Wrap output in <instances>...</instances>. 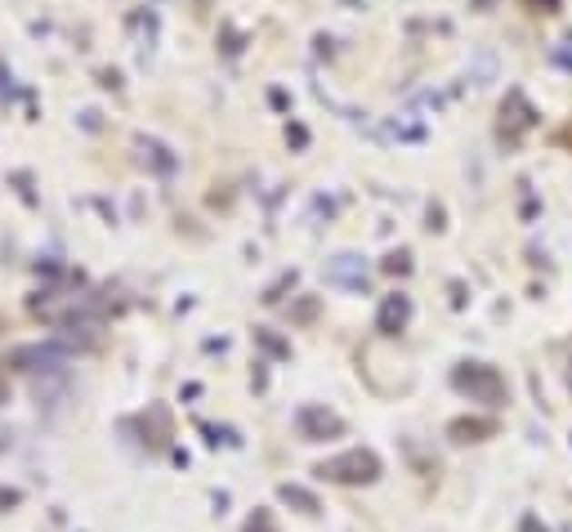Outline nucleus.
<instances>
[{
  "mask_svg": "<svg viewBox=\"0 0 572 532\" xmlns=\"http://www.w3.org/2000/svg\"><path fill=\"white\" fill-rule=\"evenodd\" d=\"M296 429H300L305 443H326V438H340V434H345V421H340L331 407H322V403H305V407L296 412Z\"/></svg>",
  "mask_w": 572,
  "mask_h": 532,
  "instance_id": "20e7f679",
  "label": "nucleus"
},
{
  "mask_svg": "<svg viewBox=\"0 0 572 532\" xmlns=\"http://www.w3.org/2000/svg\"><path fill=\"white\" fill-rule=\"evenodd\" d=\"M568 389H572V363H568Z\"/></svg>",
  "mask_w": 572,
  "mask_h": 532,
  "instance_id": "b1692460",
  "label": "nucleus"
},
{
  "mask_svg": "<svg viewBox=\"0 0 572 532\" xmlns=\"http://www.w3.org/2000/svg\"><path fill=\"white\" fill-rule=\"evenodd\" d=\"M519 532H550V528H546V524H541L537 515H523V519H519Z\"/></svg>",
  "mask_w": 572,
  "mask_h": 532,
  "instance_id": "a211bd4d",
  "label": "nucleus"
},
{
  "mask_svg": "<svg viewBox=\"0 0 572 532\" xmlns=\"http://www.w3.org/2000/svg\"><path fill=\"white\" fill-rule=\"evenodd\" d=\"M407 322H412V296H403V291H394V296H385L380 300V309H376V331L380 336H403L407 331Z\"/></svg>",
  "mask_w": 572,
  "mask_h": 532,
  "instance_id": "39448f33",
  "label": "nucleus"
},
{
  "mask_svg": "<svg viewBox=\"0 0 572 532\" xmlns=\"http://www.w3.org/2000/svg\"><path fill=\"white\" fill-rule=\"evenodd\" d=\"M541 116H537V107L527 104V95H523L519 85L515 90H506V99H501V116H497V139L506 144V148H519L523 135L537 125Z\"/></svg>",
  "mask_w": 572,
  "mask_h": 532,
  "instance_id": "7ed1b4c3",
  "label": "nucleus"
},
{
  "mask_svg": "<svg viewBox=\"0 0 572 532\" xmlns=\"http://www.w3.org/2000/svg\"><path fill=\"white\" fill-rule=\"evenodd\" d=\"M135 148L144 153V161H153L156 175H170V170L179 166V161L170 157V148H166V144H156V139H144V135H139V139H135Z\"/></svg>",
  "mask_w": 572,
  "mask_h": 532,
  "instance_id": "9d476101",
  "label": "nucleus"
},
{
  "mask_svg": "<svg viewBox=\"0 0 572 532\" xmlns=\"http://www.w3.org/2000/svg\"><path fill=\"white\" fill-rule=\"evenodd\" d=\"M313 318H317V300L309 296V300H300V305H296V322H313Z\"/></svg>",
  "mask_w": 572,
  "mask_h": 532,
  "instance_id": "dca6fc26",
  "label": "nucleus"
},
{
  "mask_svg": "<svg viewBox=\"0 0 572 532\" xmlns=\"http://www.w3.org/2000/svg\"><path fill=\"white\" fill-rule=\"evenodd\" d=\"M286 139H291L296 148H305V144H309V130H305V125H286Z\"/></svg>",
  "mask_w": 572,
  "mask_h": 532,
  "instance_id": "f3484780",
  "label": "nucleus"
},
{
  "mask_svg": "<svg viewBox=\"0 0 572 532\" xmlns=\"http://www.w3.org/2000/svg\"><path fill=\"white\" fill-rule=\"evenodd\" d=\"M452 389L461 398H469V403H483V407H501L510 398L506 376L497 372L492 363H457L452 367Z\"/></svg>",
  "mask_w": 572,
  "mask_h": 532,
  "instance_id": "f03ea898",
  "label": "nucleus"
},
{
  "mask_svg": "<svg viewBox=\"0 0 572 532\" xmlns=\"http://www.w3.org/2000/svg\"><path fill=\"white\" fill-rule=\"evenodd\" d=\"M242 532H277V519H273V510L256 506V510H251V519L242 524Z\"/></svg>",
  "mask_w": 572,
  "mask_h": 532,
  "instance_id": "ddd939ff",
  "label": "nucleus"
},
{
  "mask_svg": "<svg viewBox=\"0 0 572 532\" xmlns=\"http://www.w3.org/2000/svg\"><path fill=\"white\" fill-rule=\"evenodd\" d=\"M296 277H300V273H296V268H286V273H282V277L264 291V300H268V305H277V300H282V291H291V286H296Z\"/></svg>",
  "mask_w": 572,
  "mask_h": 532,
  "instance_id": "4468645a",
  "label": "nucleus"
},
{
  "mask_svg": "<svg viewBox=\"0 0 572 532\" xmlns=\"http://www.w3.org/2000/svg\"><path fill=\"white\" fill-rule=\"evenodd\" d=\"M9 403V380H5V367H0V407Z\"/></svg>",
  "mask_w": 572,
  "mask_h": 532,
  "instance_id": "4be33fe9",
  "label": "nucleus"
},
{
  "mask_svg": "<svg viewBox=\"0 0 572 532\" xmlns=\"http://www.w3.org/2000/svg\"><path fill=\"white\" fill-rule=\"evenodd\" d=\"M256 345H260L264 354H273V358H291V345L282 336H273L268 326H256Z\"/></svg>",
  "mask_w": 572,
  "mask_h": 532,
  "instance_id": "9b49d317",
  "label": "nucleus"
},
{
  "mask_svg": "<svg viewBox=\"0 0 572 532\" xmlns=\"http://www.w3.org/2000/svg\"><path fill=\"white\" fill-rule=\"evenodd\" d=\"M326 282L331 286H345V291H354V296H366V265L363 256H336L331 265H326Z\"/></svg>",
  "mask_w": 572,
  "mask_h": 532,
  "instance_id": "423d86ee",
  "label": "nucleus"
},
{
  "mask_svg": "<svg viewBox=\"0 0 572 532\" xmlns=\"http://www.w3.org/2000/svg\"><path fill=\"white\" fill-rule=\"evenodd\" d=\"M469 5H474V9H492L497 0H469Z\"/></svg>",
  "mask_w": 572,
  "mask_h": 532,
  "instance_id": "5701e85b",
  "label": "nucleus"
},
{
  "mask_svg": "<svg viewBox=\"0 0 572 532\" xmlns=\"http://www.w3.org/2000/svg\"><path fill=\"white\" fill-rule=\"evenodd\" d=\"M14 506H23V492L18 487H0V515L14 510Z\"/></svg>",
  "mask_w": 572,
  "mask_h": 532,
  "instance_id": "2eb2a0df",
  "label": "nucleus"
},
{
  "mask_svg": "<svg viewBox=\"0 0 572 532\" xmlns=\"http://www.w3.org/2000/svg\"><path fill=\"white\" fill-rule=\"evenodd\" d=\"M63 363H67V354L54 349V345H23V349H14V367L18 372H58Z\"/></svg>",
  "mask_w": 572,
  "mask_h": 532,
  "instance_id": "0eeeda50",
  "label": "nucleus"
},
{
  "mask_svg": "<svg viewBox=\"0 0 572 532\" xmlns=\"http://www.w3.org/2000/svg\"><path fill=\"white\" fill-rule=\"evenodd\" d=\"M277 497H282V506H291V510H300V515H322V501L313 497L309 487H300V483H282Z\"/></svg>",
  "mask_w": 572,
  "mask_h": 532,
  "instance_id": "1a4fd4ad",
  "label": "nucleus"
},
{
  "mask_svg": "<svg viewBox=\"0 0 572 532\" xmlns=\"http://www.w3.org/2000/svg\"><path fill=\"white\" fill-rule=\"evenodd\" d=\"M564 45H568V50H559V54H555V58H559L564 67H572V36H568V41H564Z\"/></svg>",
  "mask_w": 572,
  "mask_h": 532,
  "instance_id": "412c9836",
  "label": "nucleus"
},
{
  "mask_svg": "<svg viewBox=\"0 0 572 532\" xmlns=\"http://www.w3.org/2000/svg\"><path fill=\"white\" fill-rule=\"evenodd\" d=\"M429 228H443V206H429Z\"/></svg>",
  "mask_w": 572,
  "mask_h": 532,
  "instance_id": "aec40b11",
  "label": "nucleus"
},
{
  "mask_svg": "<svg viewBox=\"0 0 572 532\" xmlns=\"http://www.w3.org/2000/svg\"><path fill=\"white\" fill-rule=\"evenodd\" d=\"M313 475L326 483H340V487H366V483H376L385 475V466H380V457H376L371 447H349V452H340V457L317 461Z\"/></svg>",
  "mask_w": 572,
  "mask_h": 532,
  "instance_id": "f257e3e1",
  "label": "nucleus"
},
{
  "mask_svg": "<svg viewBox=\"0 0 572 532\" xmlns=\"http://www.w3.org/2000/svg\"><path fill=\"white\" fill-rule=\"evenodd\" d=\"M380 268H385L389 277H407V273H412V251H407V246H398V251H389V256L380 260Z\"/></svg>",
  "mask_w": 572,
  "mask_h": 532,
  "instance_id": "f8f14e48",
  "label": "nucleus"
},
{
  "mask_svg": "<svg viewBox=\"0 0 572 532\" xmlns=\"http://www.w3.org/2000/svg\"><path fill=\"white\" fill-rule=\"evenodd\" d=\"M527 5H532L537 14H559V5H564V0H527Z\"/></svg>",
  "mask_w": 572,
  "mask_h": 532,
  "instance_id": "6ab92c4d",
  "label": "nucleus"
},
{
  "mask_svg": "<svg viewBox=\"0 0 572 532\" xmlns=\"http://www.w3.org/2000/svg\"><path fill=\"white\" fill-rule=\"evenodd\" d=\"M497 417H457L447 426V438L452 443H483V438H497Z\"/></svg>",
  "mask_w": 572,
  "mask_h": 532,
  "instance_id": "6e6552de",
  "label": "nucleus"
}]
</instances>
